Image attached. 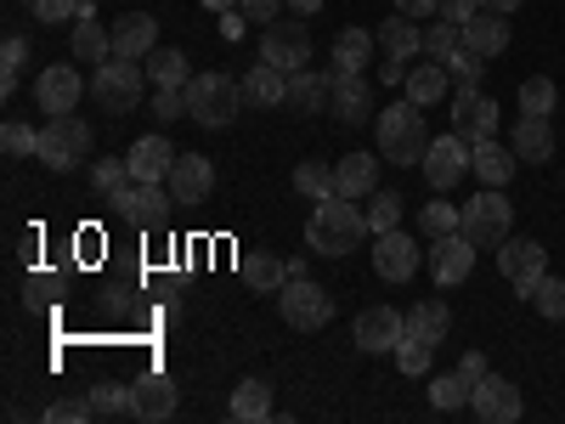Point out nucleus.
<instances>
[{
    "mask_svg": "<svg viewBox=\"0 0 565 424\" xmlns=\"http://www.w3.org/2000/svg\"><path fill=\"white\" fill-rule=\"evenodd\" d=\"M367 215L356 210V199H317L311 204V221H306V250H317V255H328V261H340V255H351L362 239H367Z\"/></svg>",
    "mask_w": 565,
    "mask_h": 424,
    "instance_id": "nucleus-1",
    "label": "nucleus"
},
{
    "mask_svg": "<svg viewBox=\"0 0 565 424\" xmlns=\"http://www.w3.org/2000/svg\"><path fill=\"white\" fill-rule=\"evenodd\" d=\"M373 136H380V153L391 165H424L430 153V125H424V108L418 103H396L373 119Z\"/></svg>",
    "mask_w": 565,
    "mask_h": 424,
    "instance_id": "nucleus-2",
    "label": "nucleus"
},
{
    "mask_svg": "<svg viewBox=\"0 0 565 424\" xmlns=\"http://www.w3.org/2000/svg\"><path fill=\"white\" fill-rule=\"evenodd\" d=\"M244 114V80L232 74H193L186 80V119H199L204 130H221Z\"/></svg>",
    "mask_w": 565,
    "mask_h": 424,
    "instance_id": "nucleus-3",
    "label": "nucleus"
},
{
    "mask_svg": "<svg viewBox=\"0 0 565 424\" xmlns=\"http://www.w3.org/2000/svg\"><path fill=\"white\" fill-rule=\"evenodd\" d=\"M458 232H463L476 250H503V239L514 232V204L503 199V187H481V193L463 204Z\"/></svg>",
    "mask_w": 565,
    "mask_h": 424,
    "instance_id": "nucleus-4",
    "label": "nucleus"
},
{
    "mask_svg": "<svg viewBox=\"0 0 565 424\" xmlns=\"http://www.w3.org/2000/svg\"><path fill=\"white\" fill-rule=\"evenodd\" d=\"M141 91H148V68H141L136 57H108V63H97V74H90V97H97L108 114H136Z\"/></svg>",
    "mask_w": 565,
    "mask_h": 424,
    "instance_id": "nucleus-5",
    "label": "nucleus"
},
{
    "mask_svg": "<svg viewBox=\"0 0 565 424\" xmlns=\"http://www.w3.org/2000/svg\"><path fill=\"white\" fill-rule=\"evenodd\" d=\"M277 311H282L289 328H300V335H317V328L334 322V295H328L322 283H311V277H289L277 289Z\"/></svg>",
    "mask_w": 565,
    "mask_h": 424,
    "instance_id": "nucleus-6",
    "label": "nucleus"
},
{
    "mask_svg": "<svg viewBox=\"0 0 565 424\" xmlns=\"http://www.w3.org/2000/svg\"><path fill=\"white\" fill-rule=\"evenodd\" d=\"M85 153H90V125L74 119V114H57L52 125L40 130V148H34V159L45 170H74Z\"/></svg>",
    "mask_w": 565,
    "mask_h": 424,
    "instance_id": "nucleus-7",
    "label": "nucleus"
},
{
    "mask_svg": "<svg viewBox=\"0 0 565 424\" xmlns=\"http://www.w3.org/2000/svg\"><path fill=\"white\" fill-rule=\"evenodd\" d=\"M170 187L164 181H130L125 193L114 199V210H119V221H130V226H141V232H153V226H164L170 221Z\"/></svg>",
    "mask_w": 565,
    "mask_h": 424,
    "instance_id": "nucleus-8",
    "label": "nucleus"
},
{
    "mask_svg": "<svg viewBox=\"0 0 565 424\" xmlns=\"http://www.w3.org/2000/svg\"><path fill=\"white\" fill-rule=\"evenodd\" d=\"M260 63L295 74V68H311V34L306 23H266L260 34Z\"/></svg>",
    "mask_w": 565,
    "mask_h": 424,
    "instance_id": "nucleus-9",
    "label": "nucleus"
},
{
    "mask_svg": "<svg viewBox=\"0 0 565 424\" xmlns=\"http://www.w3.org/2000/svg\"><path fill=\"white\" fill-rule=\"evenodd\" d=\"M447 114H452V130H458L463 141H487V136H498V103L481 97V85H458Z\"/></svg>",
    "mask_w": 565,
    "mask_h": 424,
    "instance_id": "nucleus-10",
    "label": "nucleus"
},
{
    "mask_svg": "<svg viewBox=\"0 0 565 424\" xmlns=\"http://www.w3.org/2000/svg\"><path fill=\"white\" fill-rule=\"evenodd\" d=\"M418 170H424V181H430L436 193H452V187L469 176V141H463L458 130H452V136H441V141L430 136V153H424V165H418Z\"/></svg>",
    "mask_w": 565,
    "mask_h": 424,
    "instance_id": "nucleus-11",
    "label": "nucleus"
},
{
    "mask_svg": "<svg viewBox=\"0 0 565 424\" xmlns=\"http://www.w3.org/2000/svg\"><path fill=\"white\" fill-rule=\"evenodd\" d=\"M498 272L514 283V295L526 300V289H532V283L548 272V250H543L537 239H514V232H509L503 250H498Z\"/></svg>",
    "mask_w": 565,
    "mask_h": 424,
    "instance_id": "nucleus-12",
    "label": "nucleus"
},
{
    "mask_svg": "<svg viewBox=\"0 0 565 424\" xmlns=\"http://www.w3.org/2000/svg\"><path fill=\"white\" fill-rule=\"evenodd\" d=\"M85 91H90V85L79 80L74 63H52V68H40V80H34V103L57 119V114H74V108H79Z\"/></svg>",
    "mask_w": 565,
    "mask_h": 424,
    "instance_id": "nucleus-13",
    "label": "nucleus"
},
{
    "mask_svg": "<svg viewBox=\"0 0 565 424\" xmlns=\"http://www.w3.org/2000/svg\"><path fill=\"white\" fill-rule=\"evenodd\" d=\"M402 335H407V311H396V306H367V311L351 322L356 351H396Z\"/></svg>",
    "mask_w": 565,
    "mask_h": 424,
    "instance_id": "nucleus-14",
    "label": "nucleus"
},
{
    "mask_svg": "<svg viewBox=\"0 0 565 424\" xmlns=\"http://www.w3.org/2000/svg\"><path fill=\"white\" fill-rule=\"evenodd\" d=\"M328 114L340 125H362L373 114V91L362 74H345V68H328Z\"/></svg>",
    "mask_w": 565,
    "mask_h": 424,
    "instance_id": "nucleus-15",
    "label": "nucleus"
},
{
    "mask_svg": "<svg viewBox=\"0 0 565 424\" xmlns=\"http://www.w3.org/2000/svg\"><path fill=\"white\" fill-rule=\"evenodd\" d=\"M469 407H476L487 424H514V418L526 413V396H521V385L498 380V373H481V380H476V396H469Z\"/></svg>",
    "mask_w": 565,
    "mask_h": 424,
    "instance_id": "nucleus-16",
    "label": "nucleus"
},
{
    "mask_svg": "<svg viewBox=\"0 0 565 424\" xmlns=\"http://www.w3.org/2000/svg\"><path fill=\"white\" fill-rule=\"evenodd\" d=\"M373 272H380L385 283H407V277L418 272V244L407 239L402 226L373 232Z\"/></svg>",
    "mask_w": 565,
    "mask_h": 424,
    "instance_id": "nucleus-17",
    "label": "nucleus"
},
{
    "mask_svg": "<svg viewBox=\"0 0 565 424\" xmlns=\"http://www.w3.org/2000/svg\"><path fill=\"white\" fill-rule=\"evenodd\" d=\"M164 187H170V199H175V204H204V199H210V187H215V165H210L204 153H175Z\"/></svg>",
    "mask_w": 565,
    "mask_h": 424,
    "instance_id": "nucleus-18",
    "label": "nucleus"
},
{
    "mask_svg": "<svg viewBox=\"0 0 565 424\" xmlns=\"http://www.w3.org/2000/svg\"><path fill=\"white\" fill-rule=\"evenodd\" d=\"M476 272V244L463 239V232H447V239H430V277L436 289H452Z\"/></svg>",
    "mask_w": 565,
    "mask_h": 424,
    "instance_id": "nucleus-19",
    "label": "nucleus"
},
{
    "mask_svg": "<svg viewBox=\"0 0 565 424\" xmlns=\"http://www.w3.org/2000/svg\"><path fill=\"white\" fill-rule=\"evenodd\" d=\"M509 148H514L521 165H548L554 159V125H548V114H521V119H514Z\"/></svg>",
    "mask_w": 565,
    "mask_h": 424,
    "instance_id": "nucleus-20",
    "label": "nucleus"
},
{
    "mask_svg": "<svg viewBox=\"0 0 565 424\" xmlns=\"http://www.w3.org/2000/svg\"><path fill=\"white\" fill-rule=\"evenodd\" d=\"M469 170L481 176V187H509L521 159H514V148H503L498 136H487V141H469Z\"/></svg>",
    "mask_w": 565,
    "mask_h": 424,
    "instance_id": "nucleus-21",
    "label": "nucleus"
},
{
    "mask_svg": "<svg viewBox=\"0 0 565 424\" xmlns=\"http://www.w3.org/2000/svg\"><path fill=\"white\" fill-rule=\"evenodd\" d=\"M175 385L164 380V373H148V380H136L130 385V413L141 418V424H164L170 413H175Z\"/></svg>",
    "mask_w": 565,
    "mask_h": 424,
    "instance_id": "nucleus-22",
    "label": "nucleus"
},
{
    "mask_svg": "<svg viewBox=\"0 0 565 424\" xmlns=\"http://www.w3.org/2000/svg\"><path fill=\"white\" fill-rule=\"evenodd\" d=\"M402 91H407V103H418V108H436V103H447L452 97V74H447V63H413L407 68V80H402Z\"/></svg>",
    "mask_w": 565,
    "mask_h": 424,
    "instance_id": "nucleus-23",
    "label": "nucleus"
},
{
    "mask_svg": "<svg viewBox=\"0 0 565 424\" xmlns=\"http://www.w3.org/2000/svg\"><path fill=\"white\" fill-rule=\"evenodd\" d=\"M334 193H340V199L380 193V153H345V159L334 165Z\"/></svg>",
    "mask_w": 565,
    "mask_h": 424,
    "instance_id": "nucleus-24",
    "label": "nucleus"
},
{
    "mask_svg": "<svg viewBox=\"0 0 565 424\" xmlns=\"http://www.w3.org/2000/svg\"><path fill=\"white\" fill-rule=\"evenodd\" d=\"M159 45V23L148 18V12H125V18H114V57H148Z\"/></svg>",
    "mask_w": 565,
    "mask_h": 424,
    "instance_id": "nucleus-25",
    "label": "nucleus"
},
{
    "mask_svg": "<svg viewBox=\"0 0 565 424\" xmlns=\"http://www.w3.org/2000/svg\"><path fill=\"white\" fill-rule=\"evenodd\" d=\"M509 12H476V18H469L463 23V45H469V52H481V57H498V52H509Z\"/></svg>",
    "mask_w": 565,
    "mask_h": 424,
    "instance_id": "nucleus-26",
    "label": "nucleus"
},
{
    "mask_svg": "<svg viewBox=\"0 0 565 424\" xmlns=\"http://www.w3.org/2000/svg\"><path fill=\"white\" fill-rule=\"evenodd\" d=\"M282 103H289V74L271 63H255L244 74V108H282Z\"/></svg>",
    "mask_w": 565,
    "mask_h": 424,
    "instance_id": "nucleus-27",
    "label": "nucleus"
},
{
    "mask_svg": "<svg viewBox=\"0 0 565 424\" xmlns=\"http://www.w3.org/2000/svg\"><path fill=\"white\" fill-rule=\"evenodd\" d=\"M125 159H130V176L136 181H164L170 165H175V148H170V136H141Z\"/></svg>",
    "mask_w": 565,
    "mask_h": 424,
    "instance_id": "nucleus-28",
    "label": "nucleus"
},
{
    "mask_svg": "<svg viewBox=\"0 0 565 424\" xmlns=\"http://www.w3.org/2000/svg\"><path fill=\"white\" fill-rule=\"evenodd\" d=\"M380 45H385V57H391V63H413V57L424 52V29H418V18H407V12L385 18V23H380Z\"/></svg>",
    "mask_w": 565,
    "mask_h": 424,
    "instance_id": "nucleus-29",
    "label": "nucleus"
},
{
    "mask_svg": "<svg viewBox=\"0 0 565 424\" xmlns=\"http://www.w3.org/2000/svg\"><path fill=\"white\" fill-rule=\"evenodd\" d=\"M74 57L79 63H108L114 57V29H103L90 18V7H79V23H74Z\"/></svg>",
    "mask_w": 565,
    "mask_h": 424,
    "instance_id": "nucleus-30",
    "label": "nucleus"
},
{
    "mask_svg": "<svg viewBox=\"0 0 565 424\" xmlns=\"http://www.w3.org/2000/svg\"><path fill=\"white\" fill-rule=\"evenodd\" d=\"M238 272H244V283H249L255 295H277L282 283H289V261H277V255H266V250H260V255H255V250L238 255Z\"/></svg>",
    "mask_w": 565,
    "mask_h": 424,
    "instance_id": "nucleus-31",
    "label": "nucleus"
},
{
    "mask_svg": "<svg viewBox=\"0 0 565 424\" xmlns=\"http://www.w3.org/2000/svg\"><path fill=\"white\" fill-rule=\"evenodd\" d=\"M141 68H148V80L159 91H186V80H193V68H186V57L175 52V45H153V52L141 57Z\"/></svg>",
    "mask_w": 565,
    "mask_h": 424,
    "instance_id": "nucleus-32",
    "label": "nucleus"
},
{
    "mask_svg": "<svg viewBox=\"0 0 565 424\" xmlns=\"http://www.w3.org/2000/svg\"><path fill=\"white\" fill-rule=\"evenodd\" d=\"M232 418L266 424L271 418V380H238V391H232Z\"/></svg>",
    "mask_w": 565,
    "mask_h": 424,
    "instance_id": "nucleus-33",
    "label": "nucleus"
},
{
    "mask_svg": "<svg viewBox=\"0 0 565 424\" xmlns=\"http://www.w3.org/2000/svg\"><path fill=\"white\" fill-rule=\"evenodd\" d=\"M282 108H300V114L328 108V74H317V68H295V74H289V103H282Z\"/></svg>",
    "mask_w": 565,
    "mask_h": 424,
    "instance_id": "nucleus-34",
    "label": "nucleus"
},
{
    "mask_svg": "<svg viewBox=\"0 0 565 424\" xmlns=\"http://www.w3.org/2000/svg\"><path fill=\"white\" fill-rule=\"evenodd\" d=\"M447 328H452V311H447L441 300H418V306L407 311V335L430 340V346H441V340H447Z\"/></svg>",
    "mask_w": 565,
    "mask_h": 424,
    "instance_id": "nucleus-35",
    "label": "nucleus"
},
{
    "mask_svg": "<svg viewBox=\"0 0 565 424\" xmlns=\"http://www.w3.org/2000/svg\"><path fill=\"white\" fill-rule=\"evenodd\" d=\"M469 396H476V380L458 368V373H441V380H430V407H441V413H458V407H469Z\"/></svg>",
    "mask_w": 565,
    "mask_h": 424,
    "instance_id": "nucleus-36",
    "label": "nucleus"
},
{
    "mask_svg": "<svg viewBox=\"0 0 565 424\" xmlns=\"http://www.w3.org/2000/svg\"><path fill=\"white\" fill-rule=\"evenodd\" d=\"M367 57H373V34H367V29H340V40H334V68L362 74Z\"/></svg>",
    "mask_w": 565,
    "mask_h": 424,
    "instance_id": "nucleus-37",
    "label": "nucleus"
},
{
    "mask_svg": "<svg viewBox=\"0 0 565 424\" xmlns=\"http://www.w3.org/2000/svg\"><path fill=\"white\" fill-rule=\"evenodd\" d=\"M136 176H130V159H97V165H90V187H97V199H119L125 193V187H130Z\"/></svg>",
    "mask_w": 565,
    "mask_h": 424,
    "instance_id": "nucleus-38",
    "label": "nucleus"
},
{
    "mask_svg": "<svg viewBox=\"0 0 565 424\" xmlns=\"http://www.w3.org/2000/svg\"><path fill=\"white\" fill-rule=\"evenodd\" d=\"M526 300L548 317V322H565V277H554V272H543L532 289H526Z\"/></svg>",
    "mask_w": 565,
    "mask_h": 424,
    "instance_id": "nucleus-39",
    "label": "nucleus"
},
{
    "mask_svg": "<svg viewBox=\"0 0 565 424\" xmlns=\"http://www.w3.org/2000/svg\"><path fill=\"white\" fill-rule=\"evenodd\" d=\"M295 193L300 199H334V170H328V165H317V159H306L300 170H295Z\"/></svg>",
    "mask_w": 565,
    "mask_h": 424,
    "instance_id": "nucleus-40",
    "label": "nucleus"
},
{
    "mask_svg": "<svg viewBox=\"0 0 565 424\" xmlns=\"http://www.w3.org/2000/svg\"><path fill=\"white\" fill-rule=\"evenodd\" d=\"M23 63H29V40L23 34H7V45H0V91H18V74H23Z\"/></svg>",
    "mask_w": 565,
    "mask_h": 424,
    "instance_id": "nucleus-41",
    "label": "nucleus"
},
{
    "mask_svg": "<svg viewBox=\"0 0 565 424\" xmlns=\"http://www.w3.org/2000/svg\"><path fill=\"white\" fill-rule=\"evenodd\" d=\"M554 103H559V85H554L548 74L521 80V108H526V114H554Z\"/></svg>",
    "mask_w": 565,
    "mask_h": 424,
    "instance_id": "nucleus-42",
    "label": "nucleus"
},
{
    "mask_svg": "<svg viewBox=\"0 0 565 424\" xmlns=\"http://www.w3.org/2000/svg\"><path fill=\"white\" fill-rule=\"evenodd\" d=\"M458 45H463V29L458 23H430V29H424V57H436V63H447L452 52H458Z\"/></svg>",
    "mask_w": 565,
    "mask_h": 424,
    "instance_id": "nucleus-43",
    "label": "nucleus"
},
{
    "mask_svg": "<svg viewBox=\"0 0 565 424\" xmlns=\"http://www.w3.org/2000/svg\"><path fill=\"white\" fill-rule=\"evenodd\" d=\"M458 221H463V210H452L447 199H430V204H424V215H418L424 239H447V232H458Z\"/></svg>",
    "mask_w": 565,
    "mask_h": 424,
    "instance_id": "nucleus-44",
    "label": "nucleus"
},
{
    "mask_svg": "<svg viewBox=\"0 0 565 424\" xmlns=\"http://www.w3.org/2000/svg\"><path fill=\"white\" fill-rule=\"evenodd\" d=\"M430 357H436V346H430V340L402 335V346H396V368H402V373H413V380H418V373H430Z\"/></svg>",
    "mask_w": 565,
    "mask_h": 424,
    "instance_id": "nucleus-45",
    "label": "nucleus"
},
{
    "mask_svg": "<svg viewBox=\"0 0 565 424\" xmlns=\"http://www.w3.org/2000/svg\"><path fill=\"white\" fill-rule=\"evenodd\" d=\"M447 74H452V85H481L487 57H481V52H469V45H458V52L447 57Z\"/></svg>",
    "mask_w": 565,
    "mask_h": 424,
    "instance_id": "nucleus-46",
    "label": "nucleus"
},
{
    "mask_svg": "<svg viewBox=\"0 0 565 424\" xmlns=\"http://www.w3.org/2000/svg\"><path fill=\"white\" fill-rule=\"evenodd\" d=\"M367 226H373V232L402 226V199H396V193H367Z\"/></svg>",
    "mask_w": 565,
    "mask_h": 424,
    "instance_id": "nucleus-47",
    "label": "nucleus"
},
{
    "mask_svg": "<svg viewBox=\"0 0 565 424\" xmlns=\"http://www.w3.org/2000/svg\"><path fill=\"white\" fill-rule=\"evenodd\" d=\"M90 407H97V413H130V385L97 380V385H90Z\"/></svg>",
    "mask_w": 565,
    "mask_h": 424,
    "instance_id": "nucleus-48",
    "label": "nucleus"
},
{
    "mask_svg": "<svg viewBox=\"0 0 565 424\" xmlns=\"http://www.w3.org/2000/svg\"><path fill=\"white\" fill-rule=\"evenodd\" d=\"M0 141H7V153L12 159H29L40 148V130H29L23 119H7V130H0Z\"/></svg>",
    "mask_w": 565,
    "mask_h": 424,
    "instance_id": "nucleus-49",
    "label": "nucleus"
},
{
    "mask_svg": "<svg viewBox=\"0 0 565 424\" xmlns=\"http://www.w3.org/2000/svg\"><path fill=\"white\" fill-rule=\"evenodd\" d=\"M90 413H97V407H90V396H79V402H52V407H45V424H85Z\"/></svg>",
    "mask_w": 565,
    "mask_h": 424,
    "instance_id": "nucleus-50",
    "label": "nucleus"
},
{
    "mask_svg": "<svg viewBox=\"0 0 565 424\" xmlns=\"http://www.w3.org/2000/svg\"><path fill=\"white\" fill-rule=\"evenodd\" d=\"M29 12L40 23H68V18H79V0H29Z\"/></svg>",
    "mask_w": 565,
    "mask_h": 424,
    "instance_id": "nucleus-51",
    "label": "nucleus"
},
{
    "mask_svg": "<svg viewBox=\"0 0 565 424\" xmlns=\"http://www.w3.org/2000/svg\"><path fill=\"white\" fill-rule=\"evenodd\" d=\"M153 119H164V125H175V119H186V91H159L153 97V108H148Z\"/></svg>",
    "mask_w": 565,
    "mask_h": 424,
    "instance_id": "nucleus-52",
    "label": "nucleus"
},
{
    "mask_svg": "<svg viewBox=\"0 0 565 424\" xmlns=\"http://www.w3.org/2000/svg\"><path fill=\"white\" fill-rule=\"evenodd\" d=\"M476 12H481V0H441V12H436V18H441V23H458V29H463L469 18H476Z\"/></svg>",
    "mask_w": 565,
    "mask_h": 424,
    "instance_id": "nucleus-53",
    "label": "nucleus"
},
{
    "mask_svg": "<svg viewBox=\"0 0 565 424\" xmlns=\"http://www.w3.org/2000/svg\"><path fill=\"white\" fill-rule=\"evenodd\" d=\"M277 12H282V0H244V7H238V18H255V23L277 18Z\"/></svg>",
    "mask_w": 565,
    "mask_h": 424,
    "instance_id": "nucleus-54",
    "label": "nucleus"
},
{
    "mask_svg": "<svg viewBox=\"0 0 565 424\" xmlns=\"http://www.w3.org/2000/svg\"><path fill=\"white\" fill-rule=\"evenodd\" d=\"M396 12H407V18H436L441 0H396Z\"/></svg>",
    "mask_w": 565,
    "mask_h": 424,
    "instance_id": "nucleus-55",
    "label": "nucleus"
},
{
    "mask_svg": "<svg viewBox=\"0 0 565 424\" xmlns=\"http://www.w3.org/2000/svg\"><path fill=\"white\" fill-rule=\"evenodd\" d=\"M463 373H469V380H481V373H487V357L481 351H463V362H458Z\"/></svg>",
    "mask_w": 565,
    "mask_h": 424,
    "instance_id": "nucleus-56",
    "label": "nucleus"
},
{
    "mask_svg": "<svg viewBox=\"0 0 565 424\" xmlns=\"http://www.w3.org/2000/svg\"><path fill=\"white\" fill-rule=\"evenodd\" d=\"M282 7H289L295 18H317V12H322V0H282Z\"/></svg>",
    "mask_w": 565,
    "mask_h": 424,
    "instance_id": "nucleus-57",
    "label": "nucleus"
},
{
    "mask_svg": "<svg viewBox=\"0 0 565 424\" xmlns=\"http://www.w3.org/2000/svg\"><path fill=\"white\" fill-rule=\"evenodd\" d=\"M380 74H385V85H402V80H407V63H391V57H385Z\"/></svg>",
    "mask_w": 565,
    "mask_h": 424,
    "instance_id": "nucleus-58",
    "label": "nucleus"
},
{
    "mask_svg": "<svg viewBox=\"0 0 565 424\" xmlns=\"http://www.w3.org/2000/svg\"><path fill=\"white\" fill-rule=\"evenodd\" d=\"M103 306H108V311L119 317V311H130V295H119V289H108V295H103Z\"/></svg>",
    "mask_w": 565,
    "mask_h": 424,
    "instance_id": "nucleus-59",
    "label": "nucleus"
},
{
    "mask_svg": "<svg viewBox=\"0 0 565 424\" xmlns=\"http://www.w3.org/2000/svg\"><path fill=\"white\" fill-rule=\"evenodd\" d=\"M481 7H487V12H521L526 0H481Z\"/></svg>",
    "mask_w": 565,
    "mask_h": 424,
    "instance_id": "nucleus-60",
    "label": "nucleus"
},
{
    "mask_svg": "<svg viewBox=\"0 0 565 424\" xmlns=\"http://www.w3.org/2000/svg\"><path fill=\"white\" fill-rule=\"evenodd\" d=\"M204 7H210V12H238L244 0H204Z\"/></svg>",
    "mask_w": 565,
    "mask_h": 424,
    "instance_id": "nucleus-61",
    "label": "nucleus"
}]
</instances>
